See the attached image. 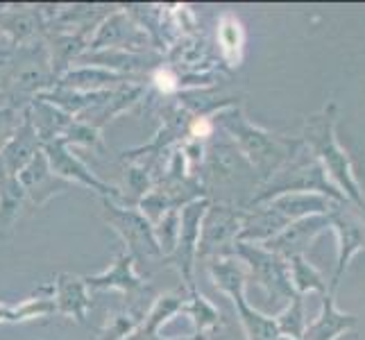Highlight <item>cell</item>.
Returning <instances> with one entry per match:
<instances>
[{
    "label": "cell",
    "mask_w": 365,
    "mask_h": 340,
    "mask_svg": "<svg viewBox=\"0 0 365 340\" xmlns=\"http://www.w3.org/2000/svg\"><path fill=\"white\" fill-rule=\"evenodd\" d=\"M216 125L232 138V143L245 157L252 170L257 172L261 184H266L274 172H279L304 148L302 138H288L259 128L236 105L220 109L216 113V120H213V128Z\"/></svg>",
    "instance_id": "6da1fadb"
},
{
    "label": "cell",
    "mask_w": 365,
    "mask_h": 340,
    "mask_svg": "<svg viewBox=\"0 0 365 340\" xmlns=\"http://www.w3.org/2000/svg\"><path fill=\"white\" fill-rule=\"evenodd\" d=\"M336 123H338V107L334 100H329L318 113H313L304 120V132H302V143L309 153L320 161L327 177L343 193L349 205L365 211V195L359 186L349 155L338 143L336 136Z\"/></svg>",
    "instance_id": "7a4b0ae2"
},
{
    "label": "cell",
    "mask_w": 365,
    "mask_h": 340,
    "mask_svg": "<svg viewBox=\"0 0 365 340\" xmlns=\"http://www.w3.org/2000/svg\"><path fill=\"white\" fill-rule=\"evenodd\" d=\"M55 75L50 68L46 41L9 48L0 57V105L25 111L34 98L55 86Z\"/></svg>",
    "instance_id": "3957f363"
},
{
    "label": "cell",
    "mask_w": 365,
    "mask_h": 340,
    "mask_svg": "<svg viewBox=\"0 0 365 340\" xmlns=\"http://www.w3.org/2000/svg\"><path fill=\"white\" fill-rule=\"evenodd\" d=\"M282 193H320L336 200V202H345L343 193L331 184L324 168L320 166V161L307 148H302L279 172H274L266 184H261L259 193H255L247 209L268 202V200Z\"/></svg>",
    "instance_id": "277c9868"
},
{
    "label": "cell",
    "mask_w": 365,
    "mask_h": 340,
    "mask_svg": "<svg viewBox=\"0 0 365 340\" xmlns=\"http://www.w3.org/2000/svg\"><path fill=\"white\" fill-rule=\"evenodd\" d=\"M232 257L243 263L250 282H255L263 293L268 295L270 304L277 309H284L297 293L293 291L291 272H288V261L272 254L259 243H243L238 241L234 245Z\"/></svg>",
    "instance_id": "5b68a950"
},
{
    "label": "cell",
    "mask_w": 365,
    "mask_h": 340,
    "mask_svg": "<svg viewBox=\"0 0 365 340\" xmlns=\"http://www.w3.org/2000/svg\"><path fill=\"white\" fill-rule=\"evenodd\" d=\"M197 180H200V184H202L205 197H209V200L213 193L218 191V188H225L230 184H236V186L247 184L250 188L255 184L261 186L257 172L252 170V166L245 161V157L238 153V148L232 143L230 136L209 138Z\"/></svg>",
    "instance_id": "8992f818"
},
{
    "label": "cell",
    "mask_w": 365,
    "mask_h": 340,
    "mask_svg": "<svg viewBox=\"0 0 365 340\" xmlns=\"http://www.w3.org/2000/svg\"><path fill=\"white\" fill-rule=\"evenodd\" d=\"M103 220L125 243V252L134 261H163V252L157 243L155 227L136 207L118 205L114 200H103Z\"/></svg>",
    "instance_id": "52a82bcc"
},
{
    "label": "cell",
    "mask_w": 365,
    "mask_h": 340,
    "mask_svg": "<svg viewBox=\"0 0 365 340\" xmlns=\"http://www.w3.org/2000/svg\"><path fill=\"white\" fill-rule=\"evenodd\" d=\"M245 209H238L222 202H209L202 227H200V243H197V259L211 261L232 257L234 245L238 243Z\"/></svg>",
    "instance_id": "ba28073f"
},
{
    "label": "cell",
    "mask_w": 365,
    "mask_h": 340,
    "mask_svg": "<svg viewBox=\"0 0 365 340\" xmlns=\"http://www.w3.org/2000/svg\"><path fill=\"white\" fill-rule=\"evenodd\" d=\"M211 200L209 197H200L188 202L186 207L180 209V234H178V243H175L173 252L168 257H163L161 263L175 268L180 272L186 293L197 291L195 288V263H197V243H200V227H202L205 211L209 207Z\"/></svg>",
    "instance_id": "9c48e42d"
},
{
    "label": "cell",
    "mask_w": 365,
    "mask_h": 340,
    "mask_svg": "<svg viewBox=\"0 0 365 340\" xmlns=\"http://www.w3.org/2000/svg\"><path fill=\"white\" fill-rule=\"evenodd\" d=\"M43 155L48 159V166L59 180H64L66 184H78L84 188H91L93 193L100 195V200H114V202H123V188L109 184L105 180H100L98 175L86 166V163L73 153V150L57 138L41 145Z\"/></svg>",
    "instance_id": "30bf717a"
},
{
    "label": "cell",
    "mask_w": 365,
    "mask_h": 340,
    "mask_svg": "<svg viewBox=\"0 0 365 340\" xmlns=\"http://www.w3.org/2000/svg\"><path fill=\"white\" fill-rule=\"evenodd\" d=\"M89 291H120L125 297H128V306L132 309H145V297L155 295V288L150 286L141 274L136 272V261L128 254V252H118L114 257V261L109 263V268L103 270L100 274H89L84 277Z\"/></svg>",
    "instance_id": "8fae6325"
},
{
    "label": "cell",
    "mask_w": 365,
    "mask_h": 340,
    "mask_svg": "<svg viewBox=\"0 0 365 340\" xmlns=\"http://www.w3.org/2000/svg\"><path fill=\"white\" fill-rule=\"evenodd\" d=\"M329 222H331V230L338 236V261H336V272L329 284V293L336 295L349 261L354 259L361 249H365V211L356 209L354 205H349L345 200V202H338L334 207V211L329 213Z\"/></svg>",
    "instance_id": "7c38bea8"
},
{
    "label": "cell",
    "mask_w": 365,
    "mask_h": 340,
    "mask_svg": "<svg viewBox=\"0 0 365 340\" xmlns=\"http://www.w3.org/2000/svg\"><path fill=\"white\" fill-rule=\"evenodd\" d=\"M148 43L150 36L145 28L132 21V16L125 9H116L109 11L96 25L86 53H100V50H134V53H145Z\"/></svg>",
    "instance_id": "4fadbf2b"
},
{
    "label": "cell",
    "mask_w": 365,
    "mask_h": 340,
    "mask_svg": "<svg viewBox=\"0 0 365 340\" xmlns=\"http://www.w3.org/2000/svg\"><path fill=\"white\" fill-rule=\"evenodd\" d=\"M324 230H331L329 216H309V218L291 222L286 230H282L274 238H270L268 243H263V247L286 261L293 257H304V252Z\"/></svg>",
    "instance_id": "5bb4252c"
},
{
    "label": "cell",
    "mask_w": 365,
    "mask_h": 340,
    "mask_svg": "<svg viewBox=\"0 0 365 340\" xmlns=\"http://www.w3.org/2000/svg\"><path fill=\"white\" fill-rule=\"evenodd\" d=\"M19 184L23 186L25 197H28L34 207L48 205L55 195L64 193L68 188L64 180H59L57 175L50 170L43 150L19 172Z\"/></svg>",
    "instance_id": "9a60e30c"
},
{
    "label": "cell",
    "mask_w": 365,
    "mask_h": 340,
    "mask_svg": "<svg viewBox=\"0 0 365 340\" xmlns=\"http://www.w3.org/2000/svg\"><path fill=\"white\" fill-rule=\"evenodd\" d=\"M53 302L57 316H66L82 324L91 309V291L84 277L59 272L53 279Z\"/></svg>",
    "instance_id": "2e32d148"
},
{
    "label": "cell",
    "mask_w": 365,
    "mask_h": 340,
    "mask_svg": "<svg viewBox=\"0 0 365 340\" xmlns=\"http://www.w3.org/2000/svg\"><path fill=\"white\" fill-rule=\"evenodd\" d=\"M0 36H5L9 48L41 41L46 36V21L41 16L39 7H32V9L0 7Z\"/></svg>",
    "instance_id": "e0dca14e"
},
{
    "label": "cell",
    "mask_w": 365,
    "mask_h": 340,
    "mask_svg": "<svg viewBox=\"0 0 365 340\" xmlns=\"http://www.w3.org/2000/svg\"><path fill=\"white\" fill-rule=\"evenodd\" d=\"M41 153V141L36 136L28 113L23 111V123L14 136L0 150V175L3 177H19V172Z\"/></svg>",
    "instance_id": "ac0fdd59"
},
{
    "label": "cell",
    "mask_w": 365,
    "mask_h": 340,
    "mask_svg": "<svg viewBox=\"0 0 365 340\" xmlns=\"http://www.w3.org/2000/svg\"><path fill=\"white\" fill-rule=\"evenodd\" d=\"M89 32H46L43 41L48 48L50 68H53L55 80L68 73L73 64H78L80 57L89 50Z\"/></svg>",
    "instance_id": "d6986e66"
},
{
    "label": "cell",
    "mask_w": 365,
    "mask_h": 340,
    "mask_svg": "<svg viewBox=\"0 0 365 340\" xmlns=\"http://www.w3.org/2000/svg\"><path fill=\"white\" fill-rule=\"evenodd\" d=\"M130 80L132 78L111 73L107 68L80 64V66H75L68 73L61 75V78L55 82V86L71 89V91H80V93H103V91H114V89H118V86L128 84Z\"/></svg>",
    "instance_id": "ffe728a7"
},
{
    "label": "cell",
    "mask_w": 365,
    "mask_h": 340,
    "mask_svg": "<svg viewBox=\"0 0 365 340\" xmlns=\"http://www.w3.org/2000/svg\"><path fill=\"white\" fill-rule=\"evenodd\" d=\"M356 316L345 313L336 306V295L327 293L322 295V311L320 316L307 324V331L302 340H338L347 331L356 329Z\"/></svg>",
    "instance_id": "44dd1931"
},
{
    "label": "cell",
    "mask_w": 365,
    "mask_h": 340,
    "mask_svg": "<svg viewBox=\"0 0 365 340\" xmlns=\"http://www.w3.org/2000/svg\"><path fill=\"white\" fill-rule=\"evenodd\" d=\"M263 205H270L282 218L295 222L309 216H329L338 202L320 193H282Z\"/></svg>",
    "instance_id": "7402d4cb"
},
{
    "label": "cell",
    "mask_w": 365,
    "mask_h": 340,
    "mask_svg": "<svg viewBox=\"0 0 365 340\" xmlns=\"http://www.w3.org/2000/svg\"><path fill=\"white\" fill-rule=\"evenodd\" d=\"M25 113H28V118L32 123L36 136H39L41 145L61 138L71 128V123L75 120L66 111H61L59 107L50 105L48 100H41V98H34L30 107L25 109Z\"/></svg>",
    "instance_id": "603a6c76"
},
{
    "label": "cell",
    "mask_w": 365,
    "mask_h": 340,
    "mask_svg": "<svg viewBox=\"0 0 365 340\" xmlns=\"http://www.w3.org/2000/svg\"><path fill=\"white\" fill-rule=\"evenodd\" d=\"M234 302L238 322L243 326V334L247 340H279V329H277V322L272 316H266L259 309H255L247 302V291L234 293L230 297Z\"/></svg>",
    "instance_id": "cb8c5ba5"
},
{
    "label": "cell",
    "mask_w": 365,
    "mask_h": 340,
    "mask_svg": "<svg viewBox=\"0 0 365 340\" xmlns=\"http://www.w3.org/2000/svg\"><path fill=\"white\" fill-rule=\"evenodd\" d=\"M182 313H186V316L191 318V322L195 326V334L202 336V338H211L225 324L222 313L213 306L200 291L188 293Z\"/></svg>",
    "instance_id": "d4e9b609"
},
{
    "label": "cell",
    "mask_w": 365,
    "mask_h": 340,
    "mask_svg": "<svg viewBox=\"0 0 365 340\" xmlns=\"http://www.w3.org/2000/svg\"><path fill=\"white\" fill-rule=\"evenodd\" d=\"M25 200L28 197H25L23 186L19 184V177H3L0 175V238L14 232Z\"/></svg>",
    "instance_id": "484cf974"
},
{
    "label": "cell",
    "mask_w": 365,
    "mask_h": 340,
    "mask_svg": "<svg viewBox=\"0 0 365 340\" xmlns=\"http://www.w3.org/2000/svg\"><path fill=\"white\" fill-rule=\"evenodd\" d=\"M184 293H163L159 297H155V302L150 304L141 329L148 334H155L161 336V329L166 326L175 316H180L182 309H184Z\"/></svg>",
    "instance_id": "4316f807"
},
{
    "label": "cell",
    "mask_w": 365,
    "mask_h": 340,
    "mask_svg": "<svg viewBox=\"0 0 365 340\" xmlns=\"http://www.w3.org/2000/svg\"><path fill=\"white\" fill-rule=\"evenodd\" d=\"M288 272H291V284L297 295L304 297L307 293H320V295L329 293V284H327L322 272L307 257L288 259Z\"/></svg>",
    "instance_id": "83f0119b"
},
{
    "label": "cell",
    "mask_w": 365,
    "mask_h": 340,
    "mask_svg": "<svg viewBox=\"0 0 365 340\" xmlns=\"http://www.w3.org/2000/svg\"><path fill=\"white\" fill-rule=\"evenodd\" d=\"M145 313L148 311L132 309V306H125L120 311L109 313L105 326L98 331V338L100 340H125V338H130L134 331L141 329Z\"/></svg>",
    "instance_id": "f1b7e54d"
},
{
    "label": "cell",
    "mask_w": 365,
    "mask_h": 340,
    "mask_svg": "<svg viewBox=\"0 0 365 340\" xmlns=\"http://www.w3.org/2000/svg\"><path fill=\"white\" fill-rule=\"evenodd\" d=\"M243 39L245 34L241 21L232 14H222L218 23V46H220V55L230 66H238V61H241Z\"/></svg>",
    "instance_id": "f546056e"
},
{
    "label": "cell",
    "mask_w": 365,
    "mask_h": 340,
    "mask_svg": "<svg viewBox=\"0 0 365 340\" xmlns=\"http://www.w3.org/2000/svg\"><path fill=\"white\" fill-rule=\"evenodd\" d=\"M274 322H277V329H279L282 336L302 340V336L307 331V324H309L307 313H304V297L295 295L279 313H277Z\"/></svg>",
    "instance_id": "4dcf8cb0"
},
{
    "label": "cell",
    "mask_w": 365,
    "mask_h": 340,
    "mask_svg": "<svg viewBox=\"0 0 365 340\" xmlns=\"http://www.w3.org/2000/svg\"><path fill=\"white\" fill-rule=\"evenodd\" d=\"M61 141H64L68 148L71 145H82V148L98 150V148H103V132H100L98 128H93V125H89V123L75 118L71 123V128L66 130V134L61 136Z\"/></svg>",
    "instance_id": "1f68e13d"
},
{
    "label": "cell",
    "mask_w": 365,
    "mask_h": 340,
    "mask_svg": "<svg viewBox=\"0 0 365 340\" xmlns=\"http://www.w3.org/2000/svg\"><path fill=\"white\" fill-rule=\"evenodd\" d=\"M155 227V236L157 243L163 252V257H168L175 243H178V234H180V209L163 213V216L153 225Z\"/></svg>",
    "instance_id": "d6a6232c"
},
{
    "label": "cell",
    "mask_w": 365,
    "mask_h": 340,
    "mask_svg": "<svg viewBox=\"0 0 365 340\" xmlns=\"http://www.w3.org/2000/svg\"><path fill=\"white\" fill-rule=\"evenodd\" d=\"M21 123H23V111L0 105V150H3L5 143L14 136V132L21 128Z\"/></svg>",
    "instance_id": "836d02e7"
},
{
    "label": "cell",
    "mask_w": 365,
    "mask_h": 340,
    "mask_svg": "<svg viewBox=\"0 0 365 340\" xmlns=\"http://www.w3.org/2000/svg\"><path fill=\"white\" fill-rule=\"evenodd\" d=\"M125 340H166L163 336H155V334H148V331H143V329H138V331H134L130 338H125Z\"/></svg>",
    "instance_id": "e575fe53"
},
{
    "label": "cell",
    "mask_w": 365,
    "mask_h": 340,
    "mask_svg": "<svg viewBox=\"0 0 365 340\" xmlns=\"http://www.w3.org/2000/svg\"><path fill=\"white\" fill-rule=\"evenodd\" d=\"M166 340H209V338H202V336L193 334V336H186V338H166Z\"/></svg>",
    "instance_id": "d590c367"
},
{
    "label": "cell",
    "mask_w": 365,
    "mask_h": 340,
    "mask_svg": "<svg viewBox=\"0 0 365 340\" xmlns=\"http://www.w3.org/2000/svg\"><path fill=\"white\" fill-rule=\"evenodd\" d=\"M9 53V48H0V57H5Z\"/></svg>",
    "instance_id": "8d00e7d4"
},
{
    "label": "cell",
    "mask_w": 365,
    "mask_h": 340,
    "mask_svg": "<svg viewBox=\"0 0 365 340\" xmlns=\"http://www.w3.org/2000/svg\"><path fill=\"white\" fill-rule=\"evenodd\" d=\"M279 340H297V338H286V336H279Z\"/></svg>",
    "instance_id": "74e56055"
}]
</instances>
